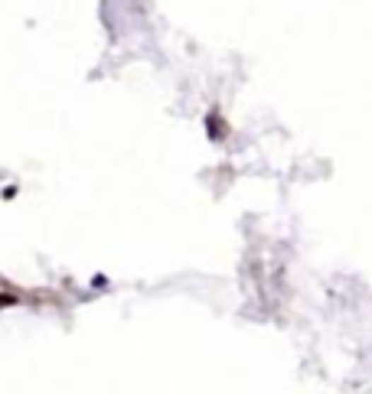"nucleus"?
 Instances as JSON below:
<instances>
[]
</instances>
